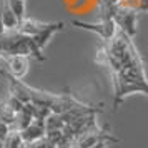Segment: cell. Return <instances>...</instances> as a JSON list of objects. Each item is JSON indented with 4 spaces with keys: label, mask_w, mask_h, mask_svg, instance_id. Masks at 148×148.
I'll use <instances>...</instances> for the list:
<instances>
[{
    "label": "cell",
    "mask_w": 148,
    "mask_h": 148,
    "mask_svg": "<svg viewBox=\"0 0 148 148\" xmlns=\"http://www.w3.org/2000/svg\"><path fill=\"white\" fill-rule=\"evenodd\" d=\"M23 143H32V141L38 140L42 136H45V121L43 120H32V123L25 127L20 132Z\"/></svg>",
    "instance_id": "5b68a950"
},
{
    "label": "cell",
    "mask_w": 148,
    "mask_h": 148,
    "mask_svg": "<svg viewBox=\"0 0 148 148\" xmlns=\"http://www.w3.org/2000/svg\"><path fill=\"white\" fill-rule=\"evenodd\" d=\"M5 28H3V23H2V17H0V34H3Z\"/></svg>",
    "instance_id": "7c38bea8"
},
{
    "label": "cell",
    "mask_w": 148,
    "mask_h": 148,
    "mask_svg": "<svg viewBox=\"0 0 148 148\" xmlns=\"http://www.w3.org/2000/svg\"><path fill=\"white\" fill-rule=\"evenodd\" d=\"M112 20L115 22L116 28L121 30V32H125L128 37L133 38L136 35V20H138V14L136 12L116 5L113 14H112Z\"/></svg>",
    "instance_id": "7a4b0ae2"
},
{
    "label": "cell",
    "mask_w": 148,
    "mask_h": 148,
    "mask_svg": "<svg viewBox=\"0 0 148 148\" xmlns=\"http://www.w3.org/2000/svg\"><path fill=\"white\" fill-rule=\"evenodd\" d=\"M0 77H5V70H3L2 67H0Z\"/></svg>",
    "instance_id": "4fadbf2b"
},
{
    "label": "cell",
    "mask_w": 148,
    "mask_h": 148,
    "mask_svg": "<svg viewBox=\"0 0 148 148\" xmlns=\"http://www.w3.org/2000/svg\"><path fill=\"white\" fill-rule=\"evenodd\" d=\"M0 148H3V140H0Z\"/></svg>",
    "instance_id": "5bb4252c"
},
{
    "label": "cell",
    "mask_w": 148,
    "mask_h": 148,
    "mask_svg": "<svg viewBox=\"0 0 148 148\" xmlns=\"http://www.w3.org/2000/svg\"><path fill=\"white\" fill-rule=\"evenodd\" d=\"M28 148H57V145L52 140H48L47 136H42L38 140L28 143Z\"/></svg>",
    "instance_id": "30bf717a"
},
{
    "label": "cell",
    "mask_w": 148,
    "mask_h": 148,
    "mask_svg": "<svg viewBox=\"0 0 148 148\" xmlns=\"http://www.w3.org/2000/svg\"><path fill=\"white\" fill-rule=\"evenodd\" d=\"M0 17H2V23H3V28L5 32H14L15 28L18 27V18L15 17L14 10L10 8V5L7 3V0L3 2V5L0 7Z\"/></svg>",
    "instance_id": "52a82bcc"
},
{
    "label": "cell",
    "mask_w": 148,
    "mask_h": 148,
    "mask_svg": "<svg viewBox=\"0 0 148 148\" xmlns=\"http://www.w3.org/2000/svg\"><path fill=\"white\" fill-rule=\"evenodd\" d=\"M72 25L77 28H83V30H88V32H93L100 37L101 42L110 40L115 34H116V25L115 22L110 18V20H100L98 23H88V22H80V20H73Z\"/></svg>",
    "instance_id": "3957f363"
},
{
    "label": "cell",
    "mask_w": 148,
    "mask_h": 148,
    "mask_svg": "<svg viewBox=\"0 0 148 148\" xmlns=\"http://www.w3.org/2000/svg\"><path fill=\"white\" fill-rule=\"evenodd\" d=\"M3 58V62L7 63V70L5 73H8L14 78H23L28 72V57L25 55H7V57H0Z\"/></svg>",
    "instance_id": "277c9868"
},
{
    "label": "cell",
    "mask_w": 148,
    "mask_h": 148,
    "mask_svg": "<svg viewBox=\"0 0 148 148\" xmlns=\"http://www.w3.org/2000/svg\"><path fill=\"white\" fill-rule=\"evenodd\" d=\"M48 23H43V22L34 20V18H23V20L18 23V27L15 28L14 32H20L23 35H28V37H34V35L40 34L42 30L47 28Z\"/></svg>",
    "instance_id": "8992f818"
},
{
    "label": "cell",
    "mask_w": 148,
    "mask_h": 148,
    "mask_svg": "<svg viewBox=\"0 0 148 148\" xmlns=\"http://www.w3.org/2000/svg\"><path fill=\"white\" fill-rule=\"evenodd\" d=\"M8 132H10V128H8L7 125L3 123V121L0 120V140H3V138L7 136V133H8Z\"/></svg>",
    "instance_id": "8fae6325"
},
{
    "label": "cell",
    "mask_w": 148,
    "mask_h": 148,
    "mask_svg": "<svg viewBox=\"0 0 148 148\" xmlns=\"http://www.w3.org/2000/svg\"><path fill=\"white\" fill-rule=\"evenodd\" d=\"M23 140L18 130H10L7 133V136L3 138V148H20Z\"/></svg>",
    "instance_id": "ba28073f"
},
{
    "label": "cell",
    "mask_w": 148,
    "mask_h": 148,
    "mask_svg": "<svg viewBox=\"0 0 148 148\" xmlns=\"http://www.w3.org/2000/svg\"><path fill=\"white\" fill-rule=\"evenodd\" d=\"M7 55H25V57H34L38 62L45 60L43 52L35 47L34 38L20 32L0 34V57H7Z\"/></svg>",
    "instance_id": "6da1fadb"
},
{
    "label": "cell",
    "mask_w": 148,
    "mask_h": 148,
    "mask_svg": "<svg viewBox=\"0 0 148 148\" xmlns=\"http://www.w3.org/2000/svg\"><path fill=\"white\" fill-rule=\"evenodd\" d=\"M25 2L27 0H7V3L14 10V14L18 18V22H22L25 18Z\"/></svg>",
    "instance_id": "9c48e42d"
}]
</instances>
